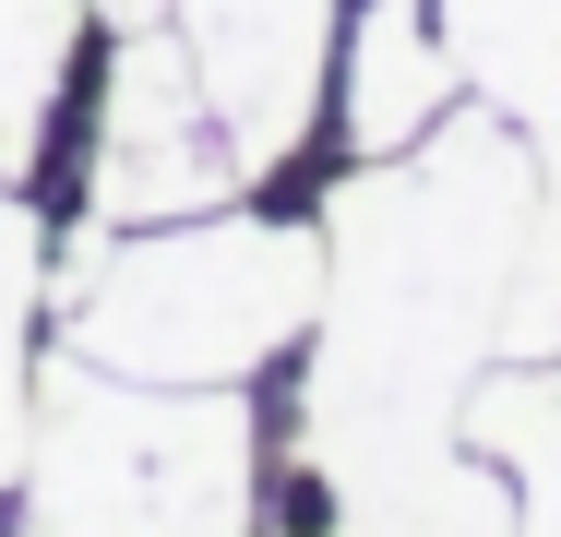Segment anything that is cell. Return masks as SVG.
<instances>
[{
  "mask_svg": "<svg viewBox=\"0 0 561 537\" xmlns=\"http://www.w3.org/2000/svg\"><path fill=\"white\" fill-rule=\"evenodd\" d=\"M490 358H561V192L538 180L526 119L478 96L407 156H358L323 215V311L287 442L299 490L419 537Z\"/></svg>",
  "mask_w": 561,
  "mask_h": 537,
  "instance_id": "6da1fadb",
  "label": "cell"
},
{
  "mask_svg": "<svg viewBox=\"0 0 561 537\" xmlns=\"http://www.w3.org/2000/svg\"><path fill=\"white\" fill-rule=\"evenodd\" d=\"M72 322V358L119 382H251L275 346L323 311V239L275 215H168L72 239V275H48Z\"/></svg>",
  "mask_w": 561,
  "mask_h": 537,
  "instance_id": "7a4b0ae2",
  "label": "cell"
},
{
  "mask_svg": "<svg viewBox=\"0 0 561 537\" xmlns=\"http://www.w3.org/2000/svg\"><path fill=\"white\" fill-rule=\"evenodd\" d=\"M24 537H251L239 382H119L96 358L36 370Z\"/></svg>",
  "mask_w": 561,
  "mask_h": 537,
  "instance_id": "3957f363",
  "label": "cell"
},
{
  "mask_svg": "<svg viewBox=\"0 0 561 537\" xmlns=\"http://www.w3.org/2000/svg\"><path fill=\"white\" fill-rule=\"evenodd\" d=\"M239 180L251 168H239L216 96H204L192 36H168V24L119 36L108 96H96V215L108 227H168V215H216Z\"/></svg>",
  "mask_w": 561,
  "mask_h": 537,
  "instance_id": "277c9868",
  "label": "cell"
},
{
  "mask_svg": "<svg viewBox=\"0 0 561 537\" xmlns=\"http://www.w3.org/2000/svg\"><path fill=\"white\" fill-rule=\"evenodd\" d=\"M180 36H192V60H204V96H216L239 168L263 180L275 156H299L311 96H323L335 0H180Z\"/></svg>",
  "mask_w": 561,
  "mask_h": 537,
  "instance_id": "5b68a950",
  "label": "cell"
},
{
  "mask_svg": "<svg viewBox=\"0 0 561 537\" xmlns=\"http://www.w3.org/2000/svg\"><path fill=\"white\" fill-rule=\"evenodd\" d=\"M443 107H454V48L407 0H370L358 36H346V132H358V156H407Z\"/></svg>",
  "mask_w": 561,
  "mask_h": 537,
  "instance_id": "8992f818",
  "label": "cell"
},
{
  "mask_svg": "<svg viewBox=\"0 0 561 537\" xmlns=\"http://www.w3.org/2000/svg\"><path fill=\"white\" fill-rule=\"evenodd\" d=\"M466 454L514 466L526 537H561V370L550 358H490L466 382Z\"/></svg>",
  "mask_w": 561,
  "mask_h": 537,
  "instance_id": "52a82bcc",
  "label": "cell"
},
{
  "mask_svg": "<svg viewBox=\"0 0 561 537\" xmlns=\"http://www.w3.org/2000/svg\"><path fill=\"white\" fill-rule=\"evenodd\" d=\"M443 48L502 119H526L561 84V0H443Z\"/></svg>",
  "mask_w": 561,
  "mask_h": 537,
  "instance_id": "ba28073f",
  "label": "cell"
},
{
  "mask_svg": "<svg viewBox=\"0 0 561 537\" xmlns=\"http://www.w3.org/2000/svg\"><path fill=\"white\" fill-rule=\"evenodd\" d=\"M36 299H48V227L0 180V490L24 478L36 442Z\"/></svg>",
  "mask_w": 561,
  "mask_h": 537,
  "instance_id": "9c48e42d",
  "label": "cell"
},
{
  "mask_svg": "<svg viewBox=\"0 0 561 537\" xmlns=\"http://www.w3.org/2000/svg\"><path fill=\"white\" fill-rule=\"evenodd\" d=\"M72 24H84V0H0V180H24L36 144H48Z\"/></svg>",
  "mask_w": 561,
  "mask_h": 537,
  "instance_id": "30bf717a",
  "label": "cell"
},
{
  "mask_svg": "<svg viewBox=\"0 0 561 537\" xmlns=\"http://www.w3.org/2000/svg\"><path fill=\"white\" fill-rule=\"evenodd\" d=\"M419 537H526V514H514V478H502L490 454H454L443 490H431V514H419Z\"/></svg>",
  "mask_w": 561,
  "mask_h": 537,
  "instance_id": "8fae6325",
  "label": "cell"
},
{
  "mask_svg": "<svg viewBox=\"0 0 561 537\" xmlns=\"http://www.w3.org/2000/svg\"><path fill=\"white\" fill-rule=\"evenodd\" d=\"M84 12H108L119 36H144V24H168V0H84Z\"/></svg>",
  "mask_w": 561,
  "mask_h": 537,
  "instance_id": "7c38bea8",
  "label": "cell"
}]
</instances>
